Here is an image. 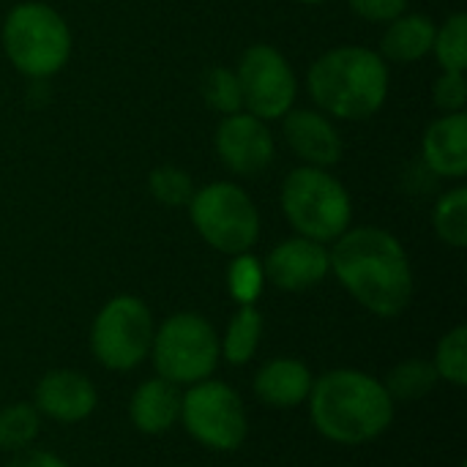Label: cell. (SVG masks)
Listing matches in <instances>:
<instances>
[{
	"label": "cell",
	"instance_id": "obj_1",
	"mask_svg": "<svg viewBox=\"0 0 467 467\" xmlns=\"http://www.w3.org/2000/svg\"><path fill=\"white\" fill-rule=\"evenodd\" d=\"M331 271L372 315L397 317L413 298V271L402 244L380 227H358L337 238Z\"/></svg>",
	"mask_w": 467,
	"mask_h": 467
},
{
	"label": "cell",
	"instance_id": "obj_2",
	"mask_svg": "<svg viewBox=\"0 0 467 467\" xmlns=\"http://www.w3.org/2000/svg\"><path fill=\"white\" fill-rule=\"evenodd\" d=\"M306 402L315 430L339 446L369 443L394 421V400L386 386L358 369L326 372L312 383Z\"/></svg>",
	"mask_w": 467,
	"mask_h": 467
},
{
	"label": "cell",
	"instance_id": "obj_3",
	"mask_svg": "<svg viewBox=\"0 0 467 467\" xmlns=\"http://www.w3.org/2000/svg\"><path fill=\"white\" fill-rule=\"evenodd\" d=\"M309 93L331 115L361 120L383 107L389 68L372 49L339 47L317 57L309 68Z\"/></svg>",
	"mask_w": 467,
	"mask_h": 467
},
{
	"label": "cell",
	"instance_id": "obj_4",
	"mask_svg": "<svg viewBox=\"0 0 467 467\" xmlns=\"http://www.w3.org/2000/svg\"><path fill=\"white\" fill-rule=\"evenodd\" d=\"M282 208L287 222L317 244L337 241L348 233L353 205L345 186L320 167H301L285 178Z\"/></svg>",
	"mask_w": 467,
	"mask_h": 467
},
{
	"label": "cell",
	"instance_id": "obj_5",
	"mask_svg": "<svg viewBox=\"0 0 467 467\" xmlns=\"http://www.w3.org/2000/svg\"><path fill=\"white\" fill-rule=\"evenodd\" d=\"M8 60L27 77L57 74L71 55V33L57 11L44 3L16 5L3 25Z\"/></svg>",
	"mask_w": 467,
	"mask_h": 467
},
{
	"label": "cell",
	"instance_id": "obj_6",
	"mask_svg": "<svg viewBox=\"0 0 467 467\" xmlns=\"http://www.w3.org/2000/svg\"><path fill=\"white\" fill-rule=\"evenodd\" d=\"M150 356L159 378L175 386H194L213 375L222 348L213 326L205 317L194 312H178L153 334Z\"/></svg>",
	"mask_w": 467,
	"mask_h": 467
},
{
	"label": "cell",
	"instance_id": "obj_7",
	"mask_svg": "<svg viewBox=\"0 0 467 467\" xmlns=\"http://www.w3.org/2000/svg\"><path fill=\"white\" fill-rule=\"evenodd\" d=\"M192 222L197 233L216 252L244 254L257 244L260 216L246 192L235 183H211L189 200Z\"/></svg>",
	"mask_w": 467,
	"mask_h": 467
},
{
	"label": "cell",
	"instance_id": "obj_8",
	"mask_svg": "<svg viewBox=\"0 0 467 467\" xmlns=\"http://www.w3.org/2000/svg\"><path fill=\"white\" fill-rule=\"evenodd\" d=\"M153 315L134 296H118L101 306L90 328L96 361L112 372H129L145 361L153 345Z\"/></svg>",
	"mask_w": 467,
	"mask_h": 467
},
{
	"label": "cell",
	"instance_id": "obj_9",
	"mask_svg": "<svg viewBox=\"0 0 467 467\" xmlns=\"http://www.w3.org/2000/svg\"><path fill=\"white\" fill-rule=\"evenodd\" d=\"M181 419L189 435L213 451H235L249 432L244 400L222 380H200L181 397Z\"/></svg>",
	"mask_w": 467,
	"mask_h": 467
},
{
	"label": "cell",
	"instance_id": "obj_10",
	"mask_svg": "<svg viewBox=\"0 0 467 467\" xmlns=\"http://www.w3.org/2000/svg\"><path fill=\"white\" fill-rule=\"evenodd\" d=\"M238 85L244 107L260 120L285 118L296 99V77L282 52L268 44H254L238 63Z\"/></svg>",
	"mask_w": 467,
	"mask_h": 467
},
{
	"label": "cell",
	"instance_id": "obj_11",
	"mask_svg": "<svg viewBox=\"0 0 467 467\" xmlns=\"http://www.w3.org/2000/svg\"><path fill=\"white\" fill-rule=\"evenodd\" d=\"M216 150L227 170L254 178L274 161V140L265 123L254 115H227L216 131Z\"/></svg>",
	"mask_w": 467,
	"mask_h": 467
},
{
	"label": "cell",
	"instance_id": "obj_12",
	"mask_svg": "<svg viewBox=\"0 0 467 467\" xmlns=\"http://www.w3.org/2000/svg\"><path fill=\"white\" fill-rule=\"evenodd\" d=\"M265 279H271L279 290L287 293H304L315 285H320L331 271L328 249L312 238H290L282 241L263 265Z\"/></svg>",
	"mask_w": 467,
	"mask_h": 467
},
{
	"label": "cell",
	"instance_id": "obj_13",
	"mask_svg": "<svg viewBox=\"0 0 467 467\" xmlns=\"http://www.w3.org/2000/svg\"><path fill=\"white\" fill-rule=\"evenodd\" d=\"M96 386L90 383V378L74 369L47 372L36 386V410L60 424L85 421L96 410Z\"/></svg>",
	"mask_w": 467,
	"mask_h": 467
},
{
	"label": "cell",
	"instance_id": "obj_14",
	"mask_svg": "<svg viewBox=\"0 0 467 467\" xmlns=\"http://www.w3.org/2000/svg\"><path fill=\"white\" fill-rule=\"evenodd\" d=\"M285 137L290 148L312 167H331L342 159V137L337 129L312 109H290L285 115Z\"/></svg>",
	"mask_w": 467,
	"mask_h": 467
},
{
	"label": "cell",
	"instance_id": "obj_15",
	"mask_svg": "<svg viewBox=\"0 0 467 467\" xmlns=\"http://www.w3.org/2000/svg\"><path fill=\"white\" fill-rule=\"evenodd\" d=\"M312 372L298 358H274L268 361L254 378V394L263 405L276 410L298 408L309 400L312 391Z\"/></svg>",
	"mask_w": 467,
	"mask_h": 467
},
{
	"label": "cell",
	"instance_id": "obj_16",
	"mask_svg": "<svg viewBox=\"0 0 467 467\" xmlns=\"http://www.w3.org/2000/svg\"><path fill=\"white\" fill-rule=\"evenodd\" d=\"M181 391L164 378H150L131 394L129 419L145 435H164L181 419Z\"/></svg>",
	"mask_w": 467,
	"mask_h": 467
},
{
	"label": "cell",
	"instance_id": "obj_17",
	"mask_svg": "<svg viewBox=\"0 0 467 467\" xmlns=\"http://www.w3.org/2000/svg\"><path fill=\"white\" fill-rule=\"evenodd\" d=\"M424 159L435 175L462 178L467 172V118L451 112L430 126L424 134Z\"/></svg>",
	"mask_w": 467,
	"mask_h": 467
},
{
	"label": "cell",
	"instance_id": "obj_18",
	"mask_svg": "<svg viewBox=\"0 0 467 467\" xmlns=\"http://www.w3.org/2000/svg\"><path fill=\"white\" fill-rule=\"evenodd\" d=\"M435 44V25L424 14H408L391 19L383 36V55L394 63H413L421 60Z\"/></svg>",
	"mask_w": 467,
	"mask_h": 467
},
{
	"label": "cell",
	"instance_id": "obj_19",
	"mask_svg": "<svg viewBox=\"0 0 467 467\" xmlns=\"http://www.w3.org/2000/svg\"><path fill=\"white\" fill-rule=\"evenodd\" d=\"M260 339H263V315L252 304V306H241L235 312V317L227 326L224 339H219V348H222V356L227 364L244 367L257 353Z\"/></svg>",
	"mask_w": 467,
	"mask_h": 467
},
{
	"label": "cell",
	"instance_id": "obj_20",
	"mask_svg": "<svg viewBox=\"0 0 467 467\" xmlns=\"http://www.w3.org/2000/svg\"><path fill=\"white\" fill-rule=\"evenodd\" d=\"M438 372L432 367V361H424V358H408L402 364H397L389 375V380L383 383L389 397L394 402H413V400H421L427 397L435 383H438Z\"/></svg>",
	"mask_w": 467,
	"mask_h": 467
},
{
	"label": "cell",
	"instance_id": "obj_21",
	"mask_svg": "<svg viewBox=\"0 0 467 467\" xmlns=\"http://www.w3.org/2000/svg\"><path fill=\"white\" fill-rule=\"evenodd\" d=\"M41 430V416L36 405L16 402L0 410V451H22L27 449Z\"/></svg>",
	"mask_w": 467,
	"mask_h": 467
},
{
	"label": "cell",
	"instance_id": "obj_22",
	"mask_svg": "<svg viewBox=\"0 0 467 467\" xmlns=\"http://www.w3.org/2000/svg\"><path fill=\"white\" fill-rule=\"evenodd\" d=\"M432 222L441 241L462 249L467 244V189H454L443 194L435 205Z\"/></svg>",
	"mask_w": 467,
	"mask_h": 467
},
{
	"label": "cell",
	"instance_id": "obj_23",
	"mask_svg": "<svg viewBox=\"0 0 467 467\" xmlns=\"http://www.w3.org/2000/svg\"><path fill=\"white\" fill-rule=\"evenodd\" d=\"M435 372L441 380L462 389L467 386V328L457 326L454 331H449L435 350V361H432Z\"/></svg>",
	"mask_w": 467,
	"mask_h": 467
},
{
	"label": "cell",
	"instance_id": "obj_24",
	"mask_svg": "<svg viewBox=\"0 0 467 467\" xmlns=\"http://www.w3.org/2000/svg\"><path fill=\"white\" fill-rule=\"evenodd\" d=\"M438 63L443 71H465L467 66V16L454 14L446 19L441 30H435V44H432Z\"/></svg>",
	"mask_w": 467,
	"mask_h": 467
},
{
	"label": "cell",
	"instance_id": "obj_25",
	"mask_svg": "<svg viewBox=\"0 0 467 467\" xmlns=\"http://www.w3.org/2000/svg\"><path fill=\"white\" fill-rule=\"evenodd\" d=\"M263 285H265V271L260 265L257 257L252 254H235V260L230 263V271H227V287H230V296L241 304V306H252L260 293H263Z\"/></svg>",
	"mask_w": 467,
	"mask_h": 467
},
{
	"label": "cell",
	"instance_id": "obj_26",
	"mask_svg": "<svg viewBox=\"0 0 467 467\" xmlns=\"http://www.w3.org/2000/svg\"><path fill=\"white\" fill-rule=\"evenodd\" d=\"M202 96H205V101L216 112H224V115H235L244 107V96H241L238 77L230 68H222V66H213L205 74V79H202Z\"/></svg>",
	"mask_w": 467,
	"mask_h": 467
},
{
	"label": "cell",
	"instance_id": "obj_27",
	"mask_svg": "<svg viewBox=\"0 0 467 467\" xmlns=\"http://www.w3.org/2000/svg\"><path fill=\"white\" fill-rule=\"evenodd\" d=\"M150 194L161 202V205H170V208H178V205H189L192 194H194V186H192V175L181 167H172V164H164V167H156L150 172Z\"/></svg>",
	"mask_w": 467,
	"mask_h": 467
},
{
	"label": "cell",
	"instance_id": "obj_28",
	"mask_svg": "<svg viewBox=\"0 0 467 467\" xmlns=\"http://www.w3.org/2000/svg\"><path fill=\"white\" fill-rule=\"evenodd\" d=\"M465 71H443V77L435 82V104L449 112H462L467 101Z\"/></svg>",
	"mask_w": 467,
	"mask_h": 467
},
{
	"label": "cell",
	"instance_id": "obj_29",
	"mask_svg": "<svg viewBox=\"0 0 467 467\" xmlns=\"http://www.w3.org/2000/svg\"><path fill=\"white\" fill-rule=\"evenodd\" d=\"M348 5L369 22H391L402 16L408 0H348Z\"/></svg>",
	"mask_w": 467,
	"mask_h": 467
},
{
	"label": "cell",
	"instance_id": "obj_30",
	"mask_svg": "<svg viewBox=\"0 0 467 467\" xmlns=\"http://www.w3.org/2000/svg\"><path fill=\"white\" fill-rule=\"evenodd\" d=\"M8 467H68L60 457H55L52 451H41V449H22L11 457Z\"/></svg>",
	"mask_w": 467,
	"mask_h": 467
},
{
	"label": "cell",
	"instance_id": "obj_31",
	"mask_svg": "<svg viewBox=\"0 0 467 467\" xmlns=\"http://www.w3.org/2000/svg\"><path fill=\"white\" fill-rule=\"evenodd\" d=\"M301 3H323V0H301Z\"/></svg>",
	"mask_w": 467,
	"mask_h": 467
},
{
	"label": "cell",
	"instance_id": "obj_32",
	"mask_svg": "<svg viewBox=\"0 0 467 467\" xmlns=\"http://www.w3.org/2000/svg\"><path fill=\"white\" fill-rule=\"evenodd\" d=\"M181 467H189V465H181Z\"/></svg>",
	"mask_w": 467,
	"mask_h": 467
}]
</instances>
